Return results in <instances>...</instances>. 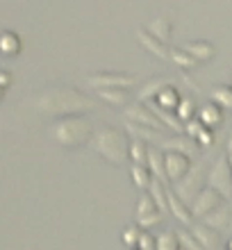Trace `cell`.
<instances>
[{"mask_svg":"<svg viewBox=\"0 0 232 250\" xmlns=\"http://www.w3.org/2000/svg\"><path fill=\"white\" fill-rule=\"evenodd\" d=\"M193 114H196V107H193V100L191 98H182L178 105V119L180 121H191Z\"/></svg>","mask_w":232,"mask_h":250,"instance_id":"obj_31","label":"cell"},{"mask_svg":"<svg viewBox=\"0 0 232 250\" xmlns=\"http://www.w3.org/2000/svg\"><path fill=\"white\" fill-rule=\"evenodd\" d=\"M98 96L114 107H123V105L130 103V93H127V89H98Z\"/></svg>","mask_w":232,"mask_h":250,"instance_id":"obj_19","label":"cell"},{"mask_svg":"<svg viewBox=\"0 0 232 250\" xmlns=\"http://www.w3.org/2000/svg\"><path fill=\"white\" fill-rule=\"evenodd\" d=\"M169 211H171L173 216L178 218L182 225H189V228L193 225V214H191V209H189L185 200H180V196L175 193V191H171V189H169Z\"/></svg>","mask_w":232,"mask_h":250,"instance_id":"obj_14","label":"cell"},{"mask_svg":"<svg viewBox=\"0 0 232 250\" xmlns=\"http://www.w3.org/2000/svg\"><path fill=\"white\" fill-rule=\"evenodd\" d=\"M207 185L214 187L223 198L232 196V166L228 162V157H221L212 166V171L207 173Z\"/></svg>","mask_w":232,"mask_h":250,"instance_id":"obj_5","label":"cell"},{"mask_svg":"<svg viewBox=\"0 0 232 250\" xmlns=\"http://www.w3.org/2000/svg\"><path fill=\"white\" fill-rule=\"evenodd\" d=\"M232 152V132H230V137H228V155Z\"/></svg>","mask_w":232,"mask_h":250,"instance_id":"obj_36","label":"cell"},{"mask_svg":"<svg viewBox=\"0 0 232 250\" xmlns=\"http://www.w3.org/2000/svg\"><path fill=\"white\" fill-rule=\"evenodd\" d=\"M228 162H230V166H232V152H230V155H228Z\"/></svg>","mask_w":232,"mask_h":250,"instance_id":"obj_38","label":"cell"},{"mask_svg":"<svg viewBox=\"0 0 232 250\" xmlns=\"http://www.w3.org/2000/svg\"><path fill=\"white\" fill-rule=\"evenodd\" d=\"M226 198L221 196L219 191L214 189V187H210L207 185L205 189L200 191L198 196L193 198V203H191V214L193 216H198V218H203V216H207L212 209H216L221 203H223Z\"/></svg>","mask_w":232,"mask_h":250,"instance_id":"obj_7","label":"cell"},{"mask_svg":"<svg viewBox=\"0 0 232 250\" xmlns=\"http://www.w3.org/2000/svg\"><path fill=\"white\" fill-rule=\"evenodd\" d=\"M159 150H166V152H182L187 157H193L196 152H198V144H196V139L191 137H169L157 144Z\"/></svg>","mask_w":232,"mask_h":250,"instance_id":"obj_10","label":"cell"},{"mask_svg":"<svg viewBox=\"0 0 232 250\" xmlns=\"http://www.w3.org/2000/svg\"><path fill=\"white\" fill-rule=\"evenodd\" d=\"M89 84L93 89H130V86L137 84V78L134 75H119V73H112V75H91L89 78Z\"/></svg>","mask_w":232,"mask_h":250,"instance_id":"obj_9","label":"cell"},{"mask_svg":"<svg viewBox=\"0 0 232 250\" xmlns=\"http://www.w3.org/2000/svg\"><path fill=\"white\" fill-rule=\"evenodd\" d=\"M148 168H150V173H153V178L162 180V182L166 180L164 155H162V150H159L157 146H150V150H148Z\"/></svg>","mask_w":232,"mask_h":250,"instance_id":"obj_17","label":"cell"},{"mask_svg":"<svg viewBox=\"0 0 232 250\" xmlns=\"http://www.w3.org/2000/svg\"><path fill=\"white\" fill-rule=\"evenodd\" d=\"M132 180L134 185L139 187V189H148L150 187V182H153V173H150V168L148 166H141V164H132Z\"/></svg>","mask_w":232,"mask_h":250,"instance_id":"obj_24","label":"cell"},{"mask_svg":"<svg viewBox=\"0 0 232 250\" xmlns=\"http://www.w3.org/2000/svg\"><path fill=\"white\" fill-rule=\"evenodd\" d=\"M226 250H232V239H230V241H228V244H226Z\"/></svg>","mask_w":232,"mask_h":250,"instance_id":"obj_37","label":"cell"},{"mask_svg":"<svg viewBox=\"0 0 232 250\" xmlns=\"http://www.w3.org/2000/svg\"><path fill=\"white\" fill-rule=\"evenodd\" d=\"M141 232H144V228H141L139 223H130V225H126V228H123V232H121V239H123V244H126L127 248H137Z\"/></svg>","mask_w":232,"mask_h":250,"instance_id":"obj_27","label":"cell"},{"mask_svg":"<svg viewBox=\"0 0 232 250\" xmlns=\"http://www.w3.org/2000/svg\"><path fill=\"white\" fill-rule=\"evenodd\" d=\"M203 130H205V125H203V123H198V121H187V127H185V132H187V134H189V137H191V139H198L200 137V132H203Z\"/></svg>","mask_w":232,"mask_h":250,"instance_id":"obj_34","label":"cell"},{"mask_svg":"<svg viewBox=\"0 0 232 250\" xmlns=\"http://www.w3.org/2000/svg\"><path fill=\"white\" fill-rule=\"evenodd\" d=\"M53 134L64 148H78V146L86 144V141L91 139L93 127L84 116L73 114V116H64L60 123L55 125Z\"/></svg>","mask_w":232,"mask_h":250,"instance_id":"obj_3","label":"cell"},{"mask_svg":"<svg viewBox=\"0 0 232 250\" xmlns=\"http://www.w3.org/2000/svg\"><path fill=\"white\" fill-rule=\"evenodd\" d=\"M200 123L205 125V127H219L221 123H223V114H221V107L214 105V103H210V105L200 107Z\"/></svg>","mask_w":232,"mask_h":250,"instance_id":"obj_18","label":"cell"},{"mask_svg":"<svg viewBox=\"0 0 232 250\" xmlns=\"http://www.w3.org/2000/svg\"><path fill=\"white\" fill-rule=\"evenodd\" d=\"M137 248H139V250H157V239L144 230V232H141V237H139V244H137Z\"/></svg>","mask_w":232,"mask_h":250,"instance_id":"obj_33","label":"cell"},{"mask_svg":"<svg viewBox=\"0 0 232 250\" xmlns=\"http://www.w3.org/2000/svg\"><path fill=\"white\" fill-rule=\"evenodd\" d=\"M205 187H207L205 168H203L200 164H196V166H191V168H189V173H187L180 182H175V189H173V191L180 196V200H185L187 205H191L193 198L198 196Z\"/></svg>","mask_w":232,"mask_h":250,"instance_id":"obj_4","label":"cell"},{"mask_svg":"<svg viewBox=\"0 0 232 250\" xmlns=\"http://www.w3.org/2000/svg\"><path fill=\"white\" fill-rule=\"evenodd\" d=\"M182 50L191 55L196 62H210L216 55V48L210 41H189V43H185Z\"/></svg>","mask_w":232,"mask_h":250,"instance_id":"obj_16","label":"cell"},{"mask_svg":"<svg viewBox=\"0 0 232 250\" xmlns=\"http://www.w3.org/2000/svg\"><path fill=\"white\" fill-rule=\"evenodd\" d=\"M127 130H130V134H134L137 139H141V141H162V134H159V130H153V127H141V125H137V123H127Z\"/></svg>","mask_w":232,"mask_h":250,"instance_id":"obj_23","label":"cell"},{"mask_svg":"<svg viewBox=\"0 0 232 250\" xmlns=\"http://www.w3.org/2000/svg\"><path fill=\"white\" fill-rule=\"evenodd\" d=\"M191 232H193V237L205 246V250H221L219 230H214V228H210V225H205L203 221H200V223L191 225Z\"/></svg>","mask_w":232,"mask_h":250,"instance_id":"obj_13","label":"cell"},{"mask_svg":"<svg viewBox=\"0 0 232 250\" xmlns=\"http://www.w3.org/2000/svg\"><path fill=\"white\" fill-rule=\"evenodd\" d=\"M171 60L175 62L178 66L187 68V71H189V68H193V66L198 64V62L193 60V57H191L189 53H185V50H171Z\"/></svg>","mask_w":232,"mask_h":250,"instance_id":"obj_30","label":"cell"},{"mask_svg":"<svg viewBox=\"0 0 232 250\" xmlns=\"http://www.w3.org/2000/svg\"><path fill=\"white\" fill-rule=\"evenodd\" d=\"M198 141H200V144H203V146H205V148H207V146H212V134H210V132H205V130H203V132H200V137H198Z\"/></svg>","mask_w":232,"mask_h":250,"instance_id":"obj_35","label":"cell"},{"mask_svg":"<svg viewBox=\"0 0 232 250\" xmlns=\"http://www.w3.org/2000/svg\"><path fill=\"white\" fill-rule=\"evenodd\" d=\"M157 250H182L175 230H164L157 237Z\"/></svg>","mask_w":232,"mask_h":250,"instance_id":"obj_28","label":"cell"},{"mask_svg":"<svg viewBox=\"0 0 232 250\" xmlns=\"http://www.w3.org/2000/svg\"><path fill=\"white\" fill-rule=\"evenodd\" d=\"M230 230H232V221H230Z\"/></svg>","mask_w":232,"mask_h":250,"instance_id":"obj_39","label":"cell"},{"mask_svg":"<svg viewBox=\"0 0 232 250\" xmlns=\"http://www.w3.org/2000/svg\"><path fill=\"white\" fill-rule=\"evenodd\" d=\"M230 221H232V207L223 200V203L216 207V209H212L207 216H203V223L210 225V228H214V230H226V228H230Z\"/></svg>","mask_w":232,"mask_h":250,"instance_id":"obj_12","label":"cell"},{"mask_svg":"<svg viewBox=\"0 0 232 250\" xmlns=\"http://www.w3.org/2000/svg\"><path fill=\"white\" fill-rule=\"evenodd\" d=\"M178 239H180V248L182 250H205V246L193 237L191 230H178Z\"/></svg>","mask_w":232,"mask_h":250,"instance_id":"obj_29","label":"cell"},{"mask_svg":"<svg viewBox=\"0 0 232 250\" xmlns=\"http://www.w3.org/2000/svg\"><path fill=\"white\" fill-rule=\"evenodd\" d=\"M162 218H164V211H159L157 203L153 200L150 193H144L139 198V203H137V223L148 230V228H155V225L162 223Z\"/></svg>","mask_w":232,"mask_h":250,"instance_id":"obj_6","label":"cell"},{"mask_svg":"<svg viewBox=\"0 0 232 250\" xmlns=\"http://www.w3.org/2000/svg\"><path fill=\"white\" fill-rule=\"evenodd\" d=\"M148 32L153 34L155 39H159V41H169V39H171V21H169V19H162V16H157V19L150 21V25H148Z\"/></svg>","mask_w":232,"mask_h":250,"instance_id":"obj_21","label":"cell"},{"mask_svg":"<svg viewBox=\"0 0 232 250\" xmlns=\"http://www.w3.org/2000/svg\"><path fill=\"white\" fill-rule=\"evenodd\" d=\"M0 50H2L5 55L19 53V39H16L12 32H5L2 34V39H0Z\"/></svg>","mask_w":232,"mask_h":250,"instance_id":"obj_32","label":"cell"},{"mask_svg":"<svg viewBox=\"0 0 232 250\" xmlns=\"http://www.w3.org/2000/svg\"><path fill=\"white\" fill-rule=\"evenodd\" d=\"M91 103L75 89H55L39 98V109L48 114H64V116H73L78 112L89 109Z\"/></svg>","mask_w":232,"mask_h":250,"instance_id":"obj_2","label":"cell"},{"mask_svg":"<svg viewBox=\"0 0 232 250\" xmlns=\"http://www.w3.org/2000/svg\"><path fill=\"white\" fill-rule=\"evenodd\" d=\"M166 86H171V80H150L139 91V100H150L153 96H159V91L166 89Z\"/></svg>","mask_w":232,"mask_h":250,"instance_id":"obj_26","label":"cell"},{"mask_svg":"<svg viewBox=\"0 0 232 250\" xmlns=\"http://www.w3.org/2000/svg\"><path fill=\"white\" fill-rule=\"evenodd\" d=\"M180 93H178V89H175V86H166V89H162V91H159V96H157V105L159 107H164V109H169V112H171V109H178V105H180Z\"/></svg>","mask_w":232,"mask_h":250,"instance_id":"obj_20","label":"cell"},{"mask_svg":"<svg viewBox=\"0 0 232 250\" xmlns=\"http://www.w3.org/2000/svg\"><path fill=\"white\" fill-rule=\"evenodd\" d=\"M210 98L221 107V109H232V86H214Z\"/></svg>","mask_w":232,"mask_h":250,"instance_id":"obj_25","label":"cell"},{"mask_svg":"<svg viewBox=\"0 0 232 250\" xmlns=\"http://www.w3.org/2000/svg\"><path fill=\"white\" fill-rule=\"evenodd\" d=\"M137 39H139V43L146 50H150V53L155 55V57H162V60H171V50L164 46V41L155 39L150 32H144V30H137Z\"/></svg>","mask_w":232,"mask_h":250,"instance_id":"obj_15","label":"cell"},{"mask_svg":"<svg viewBox=\"0 0 232 250\" xmlns=\"http://www.w3.org/2000/svg\"><path fill=\"white\" fill-rule=\"evenodd\" d=\"M126 116L132 123L137 125H146V127H153V130H162L164 127V123L155 116V112L150 109V107H144V105H130L126 109Z\"/></svg>","mask_w":232,"mask_h":250,"instance_id":"obj_11","label":"cell"},{"mask_svg":"<svg viewBox=\"0 0 232 250\" xmlns=\"http://www.w3.org/2000/svg\"><path fill=\"white\" fill-rule=\"evenodd\" d=\"M164 164H166V178L171 182H180L191 168V157H187L182 152H166Z\"/></svg>","mask_w":232,"mask_h":250,"instance_id":"obj_8","label":"cell"},{"mask_svg":"<svg viewBox=\"0 0 232 250\" xmlns=\"http://www.w3.org/2000/svg\"><path fill=\"white\" fill-rule=\"evenodd\" d=\"M91 146L100 157L114 166H121L126 157H130V139L116 127H100L93 134Z\"/></svg>","mask_w":232,"mask_h":250,"instance_id":"obj_1","label":"cell"},{"mask_svg":"<svg viewBox=\"0 0 232 250\" xmlns=\"http://www.w3.org/2000/svg\"><path fill=\"white\" fill-rule=\"evenodd\" d=\"M148 150H150V146L146 141H141V139H132L130 141V159L134 164L148 166Z\"/></svg>","mask_w":232,"mask_h":250,"instance_id":"obj_22","label":"cell"}]
</instances>
